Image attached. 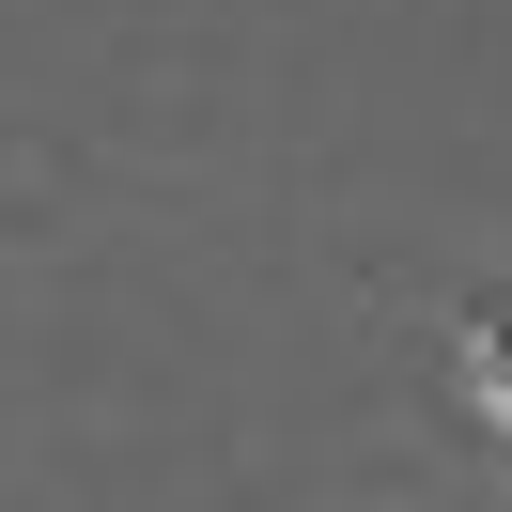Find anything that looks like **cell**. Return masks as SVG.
<instances>
[{
    "instance_id": "6da1fadb",
    "label": "cell",
    "mask_w": 512,
    "mask_h": 512,
    "mask_svg": "<svg viewBox=\"0 0 512 512\" xmlns=\"http://www.w3.org/2000/svg\"><path fill=\"white\" fill-rule=\"evenodd\" d=\"M466 404H481V419L512 435V280H497V295L466 311Z\"/></svg>"
}]
</instances>
